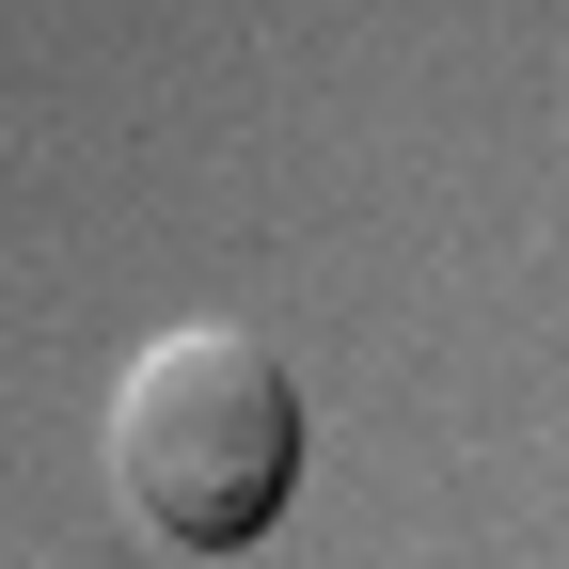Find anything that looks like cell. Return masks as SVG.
I'll return each mask as SVG.
<instances>
[{
  "mask_svg": "<svg viewBox=\"0 0 569 569\" xmlns=\"http://www.w3.org/2000/svg\"><path fill=\"white\" fill-rule=\"evenodd\" d=\"M111 490L142 538L174 553H238L284 522V490H301V396H284V365L253 332L190 317V332H142L127 380H111Z\"/></svg>",
  "mask_w": 569,
  "mask_h": 569,
  "instance_id": "1",
  "label": "cell"
}]
</instances>
